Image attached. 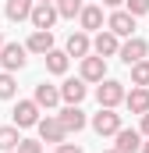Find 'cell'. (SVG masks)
<instances>
[{"label":"cell","mask_w":149,"mask_h":153,"mask_svg":"<svg viewBox=\"0 0 149 153\" xmlns=\"http://www.w3.org/2000/svg\"><path fill=\"white\" fill-rule=\"evenodd\" d=\"M124 85L117 82V78H103L100 82V89H96V100H100V107H117V103H124Z\"/></svg>","instance_id":"cell-1"},{"label":"cell","mask_w":149,"mask_h":153,"mask_svg":"<svg viewBox=\"0 0 149 153\" xmlns=\"http://www.w3.org/2000/svg\"><path fill=\"white\" fill-rule=\"evenodd\" d=\"M25 50L29 46H21V43H4V50H0V64H4V71H18V68H25Z\"/></svg>","instance_id":"cell-2"},{"label":"cell","mask_w":149,"mask_h":153,"mask_svg":"<svg viewBox=\"0 0 149 153\" xmlns=\"http://www.w3.org/2000/svg\"><path fill=\"white\" fill-rule=\"evenodd\" d=\"M11 117H14L18 128H32V125H39V103L36 100H18Z\"/></svg>","instance_id":"cell-3"},{"label":"cell","mask_w":149,"mask_h":153,"mask_svg":"<svg viewBox=\"0 0 149 153\" xmlns=\"http://www.w3.org/2000/svg\"><path fill=\"white\" fill-rule=\"evenodd\" d=\"M92 128L100 135H117L121 132V114H114V107H100V114H92Z\"/></svg>","instance_id":"cell-4"},{"label":"cell","mask_w":149,"mask_h":153,"mask_svg":"<svg viewBox=\"0 0 149 153\" xmlns=\"http://www.w3.org/2000/svg\"><path fill=\"white\" fill-rule=\"evenodd\" d=\"M146 53H149V46H146V39H139V36H131V39L121 43V61H124L128 68L139 64V61H146Z\"/></svg>","instance_id":"cell-5"},{"label":"cell","mask_w":149,"mask_h":153,"mask_svg":"<svg viewBox=\"0 0 149 153\" xmlns=\"http://www.w3.org/2000/svg\"><path fill=\"white\" fill-rule=\"evenodd\" d=\"M107 29H110L114 36L131 39V36H135V14H131V11H114L110 22H107Z\"/></svg>","instance_id":"cell-6"},{"label":"cell","mask_w":149,"mask_h":153,"mask_svg":"<svg viewBox=\"0 0 149 153\" xmlns=\"http://www.w3.org/2000/svg\"><path fill=\"white\" fill-rule=\"evenodd\" d=\"M36 128H39V135H43V143H57V146H60L64 135H68V128L60 125V117H43Z\"/></svg>","instance_id":"cell-7"},{"label":"cell","mask_w":149,"mask_h":153,"mask_svg":"<svg viewBox=\"0 0 149 153\" xmlns=\"http://www.w3.org/2000/svg\"><path fill=\"white\" fill-rule=\"evenodd\" d=\"M57 18H60L57 4H36V7H32V18H29V22H32L36 29H53V22H57Z\"/></svg>","instance_id":"cell-8"},{"label":"cell","mask_w":149,"mask_h":153,"mask_svg":"<svg viewBox=\"0 0 149 153\" xmlns=\"http://www.w3.org/2000/svg\"><path fill=\"white\" fill-rule=\"evenodd\" d=\"M82 78L85 82H103L107 78V57H82Z\"/></svg>","instance_id":"cell-9"},{"label":"cell","mask_w":149,"mask_h":153,"mask_svg":"<svg viewBox=\"0 0 149 153\" xmlns=\"http://www.w3.org/2000/svg\"><path fill=\"white\" fill-rule=\"evenodd\" d=\"M117 39H121V36H114L110 29H107V32L100 29L96 39H92V50H96L100 57H114V53H121V43H117Z\"/></svg>","instance_id":"cell-10"},{"label":"cell","mask_w":149,"mask_h":153,"mask_svg":"<svg viewBox=\"0 0 149 153\" xmlns=\"http://www.w3.org/2000/svg\"><path fill=\"white\" fill-rule=\"evenodd\" d=\"M57 117H60V125H64L68 132H82V128H85V111H82L78 103H68Z\"/></svg>","instance_id":"cell-11"},{"label":"cell","mask_w":149,"mask_h":153,"mask_svg":"<svg viewBox=\"0 0 149 153\" xmlns=\"http://www.w3.org/2000/svg\"><path fill=\"white\" fill-rule=\"evenodd\" d=\"M124 103H128L131 114H149V85H135V89L124 96Z\"/></svg>","instance_id":"cell-12"},{"label":"cell","mask_w":149,"mask_h":153,"mask_svg":"<svg viewBox=\"0 0 149 153\" xmlns=\"http://www.w3.org/2000/svg\"><path fill=\"white\" fill-rule=\"evenodd\" d=\"M78 22H82V32H100V29H103V7H96V4L82 7Z\"/></svg>","instance_id":"cell-13"},{"label":"cell","mask_w":149,"mask_h":153,"mask_svg":"<svg viewBox=\"0 0 149 153\" xmlns=\"http://www.w3.org/2000/svg\"><path fill=\"white\" fill-rule=\"evenodd\" d=\"M25 46H29L32 53H43V57H46V53L53 50V32H50V29H36V32L29 36V43H25Z\"/></svg>","instance_id":"cell-14"},{"label":"cell","mask_w":149,"mask_h":153,"mask_svg":"<svg viewBox=\"0 0 149 153\" xmlns=\"http://www.w3.org/2000/svg\"><path fill=\"white\" fill-rule=\"evenodd\" d=\"M114 139H117V150H121V153H135V150H142V132H135V128H121Z\"/></svg>","instance_id":"cell-15"},{"label":"cell","mask_w":149,"mask_h":153,"mask_svg":"<svg viewBox=\"0 0 149 153\" xmlns=\"http://www.w3.org/2000/svg\"><path fill=\"white\" fill-rule=\"evenodd\" d=\"M85 78H68L64 85H60V100H68V103H82L85 100Z\"/></svg>","instance_id":"cell-16"},{"label":"cell","mask_w":149,"mask_h":153,"mask_svg":"<svg viewBox=\"0 0 149 153\" xmlns=\"http://www.w3.org/2000/svg\"><path fill=\"white\" fill-rule=\"evenodd\" d=\"M36 103H39V107H46V111L57 107V103H60V89L50 85V82H39V85H36Z\"/></svg>","instance_id":"cell-17"},{"label":"cell","mask_w":149,"mask_h":153,"mask_svg":"<svg viewBox=\"0 0 149 153\" xmlns=\"http://www.w3.org/2000/svg\"><path fill=\"white\" fill-rule=\"evenodd\" d=\"M32 7H36V0H7V18L25 22V18H32Z\"/></svg>","instance_id":"cell-18"},{"label":"cell","mask_w":149,"mask_h":153,"mask_svg":"<svg viewBox=\"0 0 149 153\" xmlns=\"http://www.w3.org/2000/svg\"><path fill=\"white\" fill-rule=\"evenodd\" d=\"M89 50H92V43H89L85 32H71L68 36V53L71 57H89Z\"/></svg>","instance_id":"cell-19"},{"label":"cell","mask_w":149,"mask_h":153,"mask_svg":"<svg viewBox=\"0 0 149 153\" xmlns=\"http://www.w3.org/2000/svg\"><path fill=\"white\" fill-rule=\"evenodd\" d=\"M18 143H21V135H18V125H4V128H0V153L18 150Z\"/></svg>","instance_id":"cell-20"},{"label":"cell","mask_w":149,"mask_h":153,"mask_svg":"<svg viewBox=\"0 0 149 153\" xmlns=\"http://www.w3.org/2000/svg\"><path fill=\"white\" fill-rule=\"evenodd\" d=\"M68 57H71V53H64V50H50V53H46V68H50L53 75H64V71H68Z\"/></svg>","instance_id":"cell-21"},{"label":"cell","mask_w":149,"mask_h":153,"mask_svg":"<svg viewBox=\"0 0 149 153\" xmlns=\"http://www.w3.org/2000/svg\"><path fill=\"white\" fill-rule=\"evenodd\" d=\"M14 93H18V82L11 71H0V100H14Z\"/></svg>","instance_id":"cell-22"},{"label":"cell","mask_w":149,"mask_h":153,"mask_svg":"<svg viewBox=\"0 0 149 153\" xmlns=\"http://www.w3.org/2000/svg\"><path fill=\"white\" fill-rule=\"evenodd\" d=\"M82 0H57V11H60V18H74V14H82Z\"/></svg>","instance_id":"cell-23"},{"label":"cell","mask_w":149,"mask_h":153,"mask_svg":"<svg viewBox=\"0 0 149 153\" xmlns=\"http://www.w3.org/2000/svg\"><path fill=\"white\" fill-rule=\"evenodd\" d=\"M131 82H135V85H149V61L131 64Z\"/></svg>","instance_id":"cell-24"},{"label":"cell","mask_w":149,"mask_h":153,"mask_svg":"<svg viewBox=\"0 0 149 153\" xmlns=\"http://www.w3.org/2000/svg\"><path fill=\"white\" fill-rule=\"evenodd\" d=\"M124 4H128V11H131L135 18H139V14H149V0H124Z\"/></svg>","instance_id":"cell-25"},{"label":"cell","mask_w":149,"mask_h":153,"mask_svg":"<svg viewBox=\"0 0 149 153\" xmlns=\"http://www.w3.org/2000/svg\"><path fill=\"white\" fill-rule=\"evenodd\" d=\"M18 153H43V146H39L36 139H21L18 143Z\"/></svg>","instance_id":"cell-26"},{"label":"cell","mask_w":149,"mask_h":153,"mask_svg":"<svg viewBox=\"0 0 149 153\" xmlns=\"http://www.w3.org/2000/svg\"><path fill=\"white\" fill-rule=\"evenodd\" d=\"M57 153H82V146H74V143H60Z\"/></svg>","instance_id":"cell-27"},{"label":"cell","mask_w":149,"mask_h":153,"mask_svg":"<svg viewBox=\"0 0 149 153\" xmlns=\"http://www.w3.org/2000/svg\"><path fill=\"white\" fill-rule=\"evenodd\" d=\"M142 135H149V114H142Z\"/></svg>","instance_id":"cell-28"},{"label":"cell","mask_w":149,"mask_h":153,"mask_svg":"<svg viewBox=\"0 0 149 153\" xmlns=\"http://www.w3.org/2000/svg\"><path fill=\"white\" fill-rule=\"evenodd\" d=\"M103 4H107V7H121L124 0H103Z\"/></svg>","instance_id":"cell-29"},{"label":"cell","mask_w":149,"mask_h":153,"mask_svg":"<svg viewBox=\"0 0 149 153\" xmlns=\"http://www.w3.org/2000/svg\"><path fill=\"white\" fill-rule=\"evenodd\" d=\"M142 153H149V139H146V143H142Z\"/></svg>","instance_id":"cell-30"},{"label":"cell","mask_w":149,"mask_h":153,"mask_svg":"<svg viewBox=\"0 0 149 153\" xmlns=\"http://www.w3.org/2000/svg\"><path fill=\"white\" fill-rule=\"evenodd\" d=\"M36 4H57V0H36Z\"/></svg>","instance_id":"cell-31"},{"label":"cell","mask_w":149,"mask_h":153,"mask_svg":"<svg viewBox=\"0 0 149 153\" xmlns=\"http://www.w3.org/2000/svg\"><path fill=\"white\" fill-rule=\"evenodd\" d=\"M103 153H121V150H117V146H114V150H103Z\"/></svg>","instance_id":"cell-32"},{"label":"cell","mask_w":149,"mask_h":153,"mask_svg":"<svg viewBox=\"0 0 149 153\" xmlns=\"http://www.w3.org/2000/svg\"><path fill=\"white\" fill-rule=\"evenodd\" d=\"M0 50H4V36H0Z\"/></svg>","instance_id":"cell-33"},{"label":"cell","mask_w":149,"mask_h":153,"mask_svg":"<svg viewBox=\"0 0 149 153\" xmlns=\"http://www.w3.org/2000/svg\"><path fill=\"white\" fill-rule=\"evenodd\" d=\"M11 153H18V150H11Z\"/></svg>","instance_id":"cell-34"}]
</instances>
